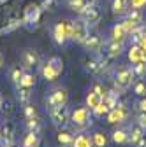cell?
<instances>
[{
    "instance_id": "cell-1",
    "label": "cell",
    "mask_w": 146,
    "mask_h": 147,
    "mask_svg": "<svg viewBox=\"0 0 146 147\" xmlns=\"http://www.w3.org/2000/svg\"><path fill=\"white\" fill-rule=\"evenodd\" d=\"M134 79H136V74H134L132 67L121 65L115 74V86L118 89H129L134 84Z\"/></svg>"
},
{
    "instance_id": "cell-2",
    "label": "cell",
    "mask_w": 146,
    "mask_h": 147,
    "mask_svg": "<svg viewBox=\"0 0 146 147\" xmlns=\"http://www.w3.org/2000/svg\"><path fill=\"white\" fill-rule=\"evenodd\" d=\"M90 109L85 107H76L74 110H70V124L74 130H85L90 126Z\"/></svg>"
},
{
    "instance_id": "cell-3",
    "label": "cell",
    "mask_w": 146,
    "mask_h": 147,
    "mask_svg": "<svg viewBox=\"0 0 146 147\" xmlns=\"http://www.w3.org/2000/svg\"><path fill=\"white\" fill-rule=\"evenodd\" d=\"M67 100H69V93L65 88H55L49 91V95L46 98V105L49 110L53 109H58V107H63L67 105Z\"/></svg>"
},
{
    "instance_id": "cell-4",
    "label": "cell",
    "mask_w": 146,
    "mask_h": 147,
    "mask_svg": "<svg viewBox=\"0 0 146 147\" xmlns=\"http://www.w3.org/2000/svg\"><path fill=\"white\" fill-rule=\"evenodd\" d=\"M49 117H51L53 124L57 126V128H65V126L70 123V112H69V109H67L65 105L49 110Z\"/></svg>"
},
{
    "instance_id": "cell-5",
    "label": "cell",
    "mask_w": 146,
    "mask_h": 147,
    "mask_svg": "<svg viewBox=\"0 0 146 147\" xmlns=\"http://www.w3.org/2000/svg\"><path fill=\"white\" fill-rule=\"evenodd\" d=\"M88 28H86V23H81V21H72V35L70 39H74L78 42H85L86 37H88Z\"/></svg>"
},
{
    "instance_id": "cell-6",
    "label": "cell",
    "mask_w": 146,
    "mask_h": 147,
    "mask_svg": "<svg viewBox=\"0 0 146 147\" xmlns=\"http://www.w3.org/2000/svg\"><path fill=\"white\" fill-rule=\"evenodd\" d=\"M39 63V54L37 51H33V49H25L21 53V65L25 68H33L35 65Z\"/></svg>"
},
{
    "instance_id": "cell-7",
    "label": "cell",
    "mask_w": 146,
    "mask_h": 147,
    "mask_svg": "<svg viewBox=\"0 0 146 147\" xmlns=\"http://www.w3.org/2000/svg\"><path fill=\"white\" fill-rule=\"evenodd\" d=\"M107 123L109 124H120V123H123L125 121V117H127V112H125V109L123 107H113L111 110L107 112Z\"/></svg>"
},
{
    "instance_id": "cell-8",
    "label": "cell",
    "mask_w": 146,
    "mask_h": 147,
    "mask_svg": "<svg viewBox=\"0 0 146 147\" xmlns=\"http://www.w3.org/2000/svg\"><path fill=\"white\" fill-rule=\"evenodd\" d=\"M14 130H16V126L12 121H5L0 124V138L4 140V144H11L12 138H14Z\"/></svg>"
},
{
    "instance_id": "cell-9",
    "label": "cell",
    "mask_w": 146,
    "mask_h": 147,
    "mask_svg": "<svg viewBox=\"0 0 146 147\" xmlns=\"http://www.w3.org/2000/svg\"><path fill=\"white\" fill-rule=\"evenodd\" d=\"M83 44H85L90 51H93V53H99V51L102 49V46H104L102 37H100V35H97V33H88L86 40H85Z\"/></svg>"
},
{
    "instance_id": "cell-10",
    "label": "cell",
    "mask_w": 146,
    "mask_h": 147,
    "mask_svg": "<svg viewBox=\"0 0 146 147\" xmlns=\"http://www.w3.org/2000/svg\"><path fill=\"white\" fill-rule=\"evenodd\" d=\"M81 16H83V21H85L86 25H93V23H97V21L100 20V11H99L95 5H88Z\"/></svg>"
},
{
    "instance_id": "cell-11",
    "label": "cell",
    "mask_w": 146,
    "mask_h": 147,
    "mask_svg": "<svg viewBox=\"0 0 146 147\" xmlns=\"http://www.w3.org/2000/svg\"><path fill=\"white\" fill-rule=\"evenodd\" d=\"M129 60L132 63H137V61H146V51L139 46V44H134L130 49H129Z\"/></svg>"
},
{
    "instance_id": "cell-12",
    "label": "cell",
    "mask_w": 146,
    "mask_h": 147,
    "mask_svg": "<svg viewBox=\"0 0 146 147\" xmlns=\"http://www.w3.org/2000/svg\"><path fill=\"white\" fill-rule=\"evenodd\" d=\"M53 37H55V40H57V44H63L67 39H69V35H67V28H65V21L62 23H57L53 28Z\"/></svg>"
},
{
    "instance_id": "cell-13",
    "label": "cell",
    "mask_w": 146,
    "mask_h": 147,
    "mask_svg": "<svg viewBox=\"0 0 146 147\" xmlns=\"http://www.w3.org/2000/svg\"><path fill=\"white\" fill-rule=\"evenodd\" d=\"M106 49H107V54H109L111 58H118L120 54L123 53V42H121V40H115V39H111V40L107 42Z\"/></svg>"
},
{
    "instance_id": "cell-14",
    "label": "cell",
    "mask_w": 146,
    "mask_h": 147,
    "mask_svg": "<svg viewBox=\"0 0 146 147\" xmlns=\"http://www.w3.org/2000/svg\"><path fill=\"white\" fill-rule=\"evenodd\" d=\"M70 147H95V145H93V140H92V137H90V135L79 133L78 137H74Z\"/></svg>"
},
{
    "instance_id": "cell-15",
    "label": "cell",
    "mask_w": 146,
    "mask_h": 147,
    "mask_svg": "<svg viewBox=\"0 0 146 147\" xmlns=\"http://www.w3.org/2000/svg\"><path fill=\"white\" fill-rule=\"evenodd\" d=\"M60 74H62V72L55 67L53 63H49V61H48L46 65H42V76H44L46 81H55V79L60 76Z\"/></svg>"
},
{
    "instance_id": "cell-16",
    "label": "cell",
    "mask_w": 146,
    "mask_h": 147,
    "mask_svg": "<svg viewBox=\"0 0 146 147\" xmlns=\"http://www.w3.org/2000/svg\"><path fill=\"white\" fill-rule=\"evenodd\" d=\"M23 74H25L23 65H14V67L9 70V77H11V81L14 82L16 88L20 86V81H21V77H23Z\"/></svg>"
},
{
    "instance_id": "cell-17",
    "label": "cell",
    "mask_w": 146,
    "mask_h": 147,
    "mask_svg": "<svg viewBox=\"0 0 146 147\" xmlns=\"http://www.w3.org/2000/svg\"><path fill=\"white\" fill-rule=\"evenodd\" d=\"M143 135H144V128L136 123L134 126H130V130H129V142L130 144H136Z\"/></svg>"
},
{
    "instance_id": "cell-18",
    "label": "cell",
    "mask_w": 146,
    "mask_h": 147,
    "mask_svg": "<svg viewBox=\"0 0 146 147\" xmlns=\"http://www.w3.org/2000/svg\"><path fill=\"white\" fill-rule=\"evenodd\" d=\"M102 103V96L100 95H97L95 91H90V93L86 95V102H85V105L90 109V110H93L97 105H100Z\"/></svg>"
},
{
    "instance_id": "cell-19",
    "label": "cell",
    "mask_w": 146,
    "mask_h": 147,
    "mask_svg": "<svg viewBox=\"0 0 146 147\" xmlns=\"http://www.w3.org/2000/svg\"><path fill=\"white\" fill-rule=\"evenodd\" d=\"M111 9H113V14H125L129 11V0H113Z\"/></svg>"
},
{
    "instance_id": "cell-20",
    "label": "cell",
    "mask_w": 146,
    "mask_h": 147,
    "mask_svg": "<svg viewBox=\"0 0 146 147\" xmlns=\"http://www.w3.org/2000/svg\"><path fill=\"white\" fill-rule=\"evenodd\" d=\"M39 145V135L37 131H27L23 138V147H37Z\"/></svg>"
},
{
    "instance_id": "cell-21",
    "label": "cell",
    "mask_w": 146,
    "mask_h": 147,
    "mask_svg": "<svg viewBox=\"0 0 146 147\" xmlns=\"http://www.w3.org/2000/svg\"><path fill=\"white\" fill-rule=\"evenodd\" d=\"M111 138H113V142H116V144H125V142H129V131L123 130V128H118V130L113 131Z\"/></svg>"
},
{
    "instance_id": "cell-22",
    "label": "cell",
    "mask_w": 146,
    "mask_h": 147,
    "mask_svg": "<svg viewBox=\"0 0 146 147\" xmlns=\"http://www.w3.org/2000/svg\"><path fill=\"white\" fill-rule=\"evenodd\" d=\"M39 128H41V121H39L37 116L35 117H25V130L27 131H39Z\"/></svg>"
},
{
    "instance_id": "cell-23",
    "label": "cell",
    "mask_w": 146,
    "mask_h": 147,
    "mask_svg": "<svg viewBox=\"0 0 146 147\" xmlns=\"http://www.w3.org/2000/svg\"><path fill=\"white\" fill-rule=\"evenodd\" d=\"M30 89H32V88H23V86L16 88V91H18V100H20L21 103H28V102H30V96H32Z\"/></svg>"
},
{
    "instance_id": "cell-24",
    "label": "cell",
    "mask_w": 146,
    "mask_h": 147,
    "mask_svg": "<svg viewBox=\"0 0 146 147\" xmlns=\"http://www.w3.org/2000/svg\"><path fill=\"white\" fill-rule=\"evenodd\" d=\"M127 35H129V33L125 32V28H123V25H121V23H120V25H115V26H113L111 37H113L115 40H121V42H123V39H125Z\"/></svg>"
},
{
    "instance_id": "cell-25",
    "label": "cell",
    "mask_w": 146,
    "mask_h": 147,
    "mask_svg": "<svg viewBox=\"0 0 146 147\" xmlns=\"http://www.w3.org/2000/svg\"><path fill=\"white\" fill-rule=\"evenodd\" d=\"M132 88H134V93H136L137 96H146V81H144V79L134 81Z\"/></svg>"
},
{
    "instance_id": "cell-26",
    "label": "cell",
    "mask_w": 146,
    "mask_h": 147,
    "mask_svg": "<svg viewBox=\"0 0 146 147\" xmlns=\"http://www.w3.org/2000/svg\"><path fill=\"white\" fill-rule=\"evenodd\" d=\"M69 5L74 9V11H78L79 14H83L85 9H86L88 5H92V4H88L86 0H69Z\"/></svg>"
},
{
    "instance_id": "cell-27",
    "label": "cell",
    "mask_w": 146,
    "mask_h": 147,
    "mask_svg": "<svg viewBox=\"0 0 146 147\" xmlns=\"http://www.w3.org/2000/svg\"><path fill=\"white\" fill-rule=\"evenodd\" d=\"M20 86H23V88H33L35 86V76H33V74L25 72L21 81H20ZM20 86H18V88H20Z\"/></svg>"
},
{
    "instance_id": "cell-28",
    "label": "cell",
    "mask_w": 146,
    "mask_h": 147,
    "mask_svg": "<svg viewBox=\"0 0 146 147\" xmlns=\"http://www.w3.org/2000/svg\"><path fill=\"white\" fill-rule=\"evenodd\" d=\"M92 140H93V145H95V147H104V145L107 144V137H106L104 131H95V133L92 135Z\"/></svg>"
},
{
    "instance_id": "cell-29",
    "label": "cell",
    "mask_w": 146,
    "mask_h": 147,
    "mask_svg": "<svg viewBox=\"0 0 146 147\" xmlns=\"http://www.w3.org/2000/svg\"><path fill=\"white\" fill-rule=\"evenodd\" d=\"M127 20H130L132 23L139 25L143 21V12H141V9H130L129 12H127Z\"/></svg>"
},
{
    "instance_id": "cell-30",
    "label": "cell",
    "mask_w": 146,
    "mask_h": 147,
    "mask_svg": "<svg viewBox=\"0 0 146 147\" xmlns=\"http://www.w3.org/2000/svg\"><path fill=\"white\" fill-rule=\"evenodd\" d=\"M102 68H104V67L100 65V61H97V60H92V58H90V60H86V70H88V72H92V74H99Z\"/></svg>"
},
{
    "instance_id": "cell-31",
    "label": "cell",
    "mask_w": 146,
    "mask_h": 147,
    "mask_svg": "<svg viewBox=\"0 0 146 147\" xmlns=\"http://www.w3.org/2000/svg\"><path fill=\"white\" fill-rule=\"evenodd\" d=\"M57 138H58L60 144H63V145H70L72 140H74V135H72L70 131H60V133L57 135Z\"/></svg>"
},
{
    "instance_id": "cell-32",
    "label": "cell",
    "mask_w": 146,
    "mask_h": 147,
    "mask_svg": "<svg viewBox=\"0 0 146 147\" xmlns=\"http://www.w3.org/2000/svg\"><path fill=\"white\" fill-rule=\"evenodd\" d=\"M102 102L109 107V110H111L113 107H116V105H118V98H116V95H115V93H106V95H104V98H102Z\"/></svg>"
},
{
    "instance_id": "cell-33",
    "label": "cell",
    "mask_w": 146,
    "mask_h": 147,
    "mask_svg": "<svg viewBox=\"0 0 146 147\" xmlns=\"http://www.w3.org/2000/svg\"><path fill=\"white\" fill-rule=\"evenodd\" d=\"M132 70L137 77H144V74H146V61H137L132 65Z\"/></svg>"
},
{
    "instance_id": "cell-34",
    "label": "cell",
    "mask_w": 146,
    "mask_h": 147,
    "mask_svg": "<svg viewBox=\"0 0 146 147\" xmlns=\"http://www.w3.org/2000/svg\"><path fill=\"white\" fill-rule=\"evenodd\" d=\"M107 112H109V107H107L104 102L93 109V114H95V116H99V117H102V116H107Z\"/></svg>"
},
{
    "instance_id": "cell-35",
    "label": "cell",
    "mask_w": 146,
    "mask_h": 147,
    "mask_svg": "<svg viewBox=\"0 0 146 147\" xmlns=\"http://www.w3.org/2000/svg\"><path fill=\"white\" fill-rule=\"evenodd\" d=\"M37 116V109H35V105H32L30 102L25 103V117H35Z\"/></svg>"
},
{
    "instance_id": "cell-36",
    "label": "cell",
    "mask_w": 146,
    "mask_h": 147,
    "mask_svg": "<svg viewBox=\"0 0 146 147\" xmlns=\"http://www.w3.org/2000/svg\"><path fill=\"white\" fill-rule=\"evenodd\" d=\"M0 110H2L4 114L11 116V114L14 112V107H12V102H11V100H4V102H2V109H0Z\"/></svg>"
},
{
    "instance_id": "cell-37",
    "label": "cell",
    "mask_w": 146,
    "mask_h": 147,
    "mask_svg": "<svg viewBox=\"0 0 146 147\" xmlns=\"http://www.w3.org/2000/svg\"><path fill=\"white\" fill-rule=\"evenodd\" d=\"M121 25H123V28H125V32H127V33H129V35H130V33H132V32H134V30H136L137 26H139V25H136V23H132L130 20H127V18H125V21H123Z\"/></svg>"
},
{
    "instance_id": "cell-38",
    "label": "cell",
    "mask_w": 146,
    "mask_h": 147,
    "mask_svg": "<svg viewBox=\"0 0 146 147\" xmlns=\"http://www.w3.org/2000/svg\"><path fill=\"white\" fill-rule=\"evenodd\" d=\"M144 5H146V0H129L130 9H143Z\"/></svg>"
},
{
    "instance_id": "cell-39",
    "label": "cell",
    "mask_w": 146,
    "mask_h": 147,
    "mask_svg": "<svg viewBox=\"0 0 146 147\" xmlns=\"http://www.w3.org/2000/svg\"><path fill=\"white\" fill-rule=\"evenodd\" d=\"M92 91H95L97 95H100L102 98H104V95H106V89H104V86L100 84V82H95L93 84V88H92Z\"/></svg>"
},
{
    "instance_id": "cell-40",
    "label": "cell",
    "mask_w": 146,
    "mask_h": 147,
    "mask_svg": "<svg viewBox=\"0 0 146 147\" xmlns=\"http://www.w3.org/2000/svg\"><path fill=\"white\" fill-rule=\"evenodd\" d=\"M136 123H137V124H141V126L144 128V130H146V112H141V114L137 116Z\"/></svg>"
},
{
    "instance_id": "cell-41",
    "label": "cell",
    "mask_w": 146,
    "mask_h": 147,
    "mask_svg": "<svg viewBox=\"0 0 146 147\" xmlns=\"http://www.w3.org/2000/svg\"><path fill=\"white\" fill-rule=\"evenodd\" d=\"M137 109H139V112H146V96H143L137 102Z\"/></svg>"
},
{
    "instance_id": "cell-42",
    "label": "cell",
    "mask_w": 146,
    "mask_h": 147,
    "mask_svg": "<svg viewBox=\"0 0 146 147\" xmlns=\"http://www.w3.org/2000/svg\"><path fill=\"white\" fill-rule=\"evenodd\" d=\"M136 147H146V135H143V137L136 142Z\"/></svg>"
},
{
    "instance_id": "cell-43",
    "label": "cell",
    "mask_w": 146,
    "mask_h": 147,
    "mask_svg": "<svg viewBox=\"0 0 146 147\" xmlns=\"http://www.w3.org/2000/svg\"><path fill=\"white\" fill-rule=\"evenodd\" d=\"M137 44H139V46H141V47H143V49L146 51V35H143V37H141V39H139V42H137Z\"/></svg>"
},
{
    "instance_id": "cell-44",
    "label": "cell",
    "mask_w": 146,
    "mask_h": 147,
    "mask_svg": "<svg viewBox=\"0 0 146 147\" xmlns=\"http://www.w3.org/2000/svg\"><path fill=\"white\" fill-rule=\"evenodd\" d=\"M4 61H5V60H4V54H2V51H0V68L4 67Z\"/></svg>"
},
{
    "instance_id": "cell-45",
    "label": "cell",
    "mask_w": 146,
    "mask_h": 147,
    "mask_svg": "<svg viewBox=\"0 0 146 147\" xmlns=\"http://www.w3.org/2000/svg\"><path fill=\"white\" fill-rule=\"evenodd\" d=\"M2 102H4V96L0 95V109H2Z\"/></svg>"
},
{
    "instance_id": "cell-46",
    "label": "cell",
    "mask_w": 146,
    "mask_h": 147,
    "mask_svg": "<svg viewBox=\"0 0 146 147\" xmlns=\"http://www.w3.org/2000/svg\"><path fill=\"white\" fill-rule=\"evenodd\" d=\"M4 147H14V144H12V142H11V144H5V145H4Z\"/></svg>"
},
{
    "instance_id": "cell-47",
    "label": "cell",
    "mask_w": 146,
    "mask_h": 147,
    "mask_svg": "<svg viewBox=\"0 0 146 147\" xmlns=\"http://www.w3.org/2000/svg\"><path fill=\"white\" fill-rule=\"evenodd\" d=\"M143 35H146V26H143Z\"/></svg>"
},
{
    "instance_id": "cell-48",
    "label": "cell",
    "mask_w": 146,
    "mask_h": 147,
    "mask_svg": "<svg viewBox=\"0 0 146 147\" xmlns=\"http://www.w3.org/2000/svg\"><path fill=\"white\" fill-rule=\"evenodd\" d=\"M86 2H88V4H93V2H95V0H86Z\"/></svg>"
}]
</instances>
